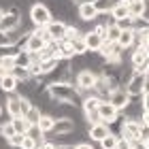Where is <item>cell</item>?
<instances>
[{"label": "cell", "mask_w": 149, "mask_h": 149, "mask_svg": "<svg viewBox=\"0 0 149 149\" xmlns=\"http://www.w3.org/2000/svg\"><path fill=\"white\" fill-rule=\"evenodd\" d=\"M22 139H24V134L15 132L13 136H9V139H6V143H9V147H13V149H19V145H22Z\"/></svg>", "instance_id": "cell-35"}, {"label": "cell", "mask_w": 149, "mask_h": 149, "mask_svg": "<svg viewBox=\"0 0 149 149\" xmlns=\"http://www.w3.org/2000/svg\"><path fill=\"white\" fill-rule=\"evenodd\" d=\"M147 47H134V51L130 53V64H132V68H136V66L141 64H147Z\"/></svg>", "instance_id": "cell-16"}, {"label": "cell", "mask_w": 149, "mask_h": 149, "mask_svg": "<svg viewBox=\"0 0 149 149\" xmlns=\"http://www.w3.org/2000/svg\"><path fill=\"white\" fill-rule=\"evenodd\" d=\"M15 134V128H13V124H11V119L9 121H4V124H0V139H9V136H13Z\"/></svg>", "instance_id": "cell-29"}, {"label": "cell", "mask_w": 149, "mask_h": 149, "mask_svg": "<svg viewBox=\"0 0 149 149\" xmlns=\"http://www.w3.org/2000/svg\"><path fill=\"white\" fill-rule=\"evenodd\" d=\"M83 32L79 30V26H72V24H66V32H64V38L66 40H72V38H77L81 36Z\"/></svg>", "instance_id": "cell-30"}, {"label": "cell", "mask_w": 149, "mask_h": 149, "mask_svg": "<svg viewBox=\"0 0 149 149\" xmlns=\"http://www.w3.org/2000/svg\"><path fill=\"white\" fill-rule=\"evenodd\" d=\"M11 124H13V128H15V132H19V134H26V130H28V126H30L28 121H26L24 115H19V117H13Z\"/></svg>", "instance_id": "cell-26"}, {"label": "cell", "mask_w": 149, "mask_h": 149, "mask_svg": "<svg viewBox=\"0 0 149 149\" xmlns=\"http://www.w3.org/2000/svg\"><path fill=\"white\" fill-rule=\"evenodd\" d=\"M13 74H15V79H17V81H26V79H30V77H32L28 68H17V66L13 68Z\"/></svg>", "instance_id": "cell-34"}, {"label": "cell", "mask_w": 149, "mask_h": 149, "mask_svg": "<svg viewBox=\"0 0 149 149\" xmlns=\"http://www.w3.org/2000/svg\"><path fill=\"white\" fill-rule=\"evenodd\" d=\"M22 26V11H19V6H11L9 11L4 13V17L0 19V30L2 32H11Z\"/></svg>", "instance_id": "cell-6"}, {"label": "cell", "mask_w": 149, "mask_h": 149, "mask_svg": "<svg viewBox=\"0 0 149 149\" xmlns=\"http://www.w3.org/2000/svg\"><path fill=\"white\" fill-rule=\"evenodd\" d=\"M128 13H130V17H141L147 13V2L143 0H132L130 4H128Z\"/></svg>", "instance_id": "cell-20"}, {"label": "cell", "mask_w": 149, "mask_h": 149, "mask_svg": "<svg viewBox=\"0 0 149 149\" xmlns=\"http://www.w3.org/2000/svg\"><path fill=\"white\" fill-rule=\"evenodd\" d=\"M109 15L115 19V22H117V19H126V17H130V13H128V4H121V2H117L111 9V13Z\"/></svg>", "instance_id": "cell-21"}, {"label": "cell", "mask_w": 149, "mask_h": 149, "mask_svg": "<svg viewBox=\"0 0 149 149\" xmlns=\"http://www.w3.org/2000/svg\"><path fill=\"white\" fill-rule=\"evenodd\" d=\"M49 40H62L64 32H66V22H60V19H51L47 26H43Z\"/></svg>", "instance_id": "cell-11"}, {"label": "cell", "mask_w": 149, "mask_h": 149, "mask_svg": "<svg viewBox=\"0 0 149 149\" xmlns=\"http://www.w3.org/2000/svg\"><path fill=\"white\" fill-rule=\"evenodd\" d=\"M130 149H149V145H147V141H132Z\"/></svg>", "instance_id": "cell-37"}, {"label": "cell", "mask_w": 149, "mask_h": 149, "mask_svg": "<svg viewBox=\"0 0 149 149\" xmlns=\"http://www.w3.org/2000/svg\"><path fill=\"white\" fill-rule=\"evenodd\" d=\"M4 13H6V11L2 9V6H0V19H2V17H4Z\"/></svg>", "instance_id": "cell-42"}, {"label": "cell", "mask_w": 149, "mask_h": 149, "mask_svg": "<svg viewBox=\"0 0 149 149\" xmlns=\"http://www.w3.org/2000/svg\"><path fill=\"white\" fill-rule=\"evenodd\" d=\"M6 104H4V111L6 115L13 119V117H19V115H24L26 111L30 109V104H32V100L30 98H26V96H19V94H6Z\"/></svg>", "instance_id": "cell-3"}, {"label": "cell", "mask_w": 149, "mask_h": 149, "mask_svg": "<svg viewBox=\"0 0 149 149\" xmlns=\"http://www.w3.org/2000/svg\"><path fill=\"white\" fill-rule=\"evenodd\" d=\"M17 51H19V45H11V43L0 45V60L2 58H15Z\"/></svg>", "instance_id": "cell-24"}, {"label": "cell", "mask_w": 149, "mask_h": 149, "mask_svg": "<svg viewBox=\"0 0 149 149\" xmlns=\"http://www.w3.org/2000/svg\"><path fill=\"white\" fill-rule=\"evenodd\" d=\"M111 132V128L104 124V121H98V124H92L90 130H87V134H90V141H96V143H100L107 134Z\"/></svg>", "instance_id": "cell-13"}, {"label": "cell", "mask_w": 149, "mask_h": 149, "mask_svg": "<svg viewBox=\"0 0 149 149\" xmlns=\"http://www.w3.org/2000/svg\"><path fill=\"white\" fill-rule=\"evenodd\" d=\"M77 13H79V19H81V22H96V19H98V11L94 9V4L90 2V0L79 2Z\"/></svg>", "instance_id": "cell-12"}, {"label": "cell", "mask_w": 149, "mask_h": 149, "mask_svg": "<svg viewBox=\"0 0 149 149\" xmlns=\"http://www.w3.org/2000/svg\"><path fill=\"white\" fill-rule=\"evenodd\" d=\"M115 43H117L121 49H130V47L134 45V30H121Z\"/></svg>", "instance_id": "cell-18"}, {"label": "cell", "mask_w": 149, "mask_h": 149, "mask_svg": "<svg viewBox=\"0 0 149 149\" xmlns=\"http://www.w3.org/2000/svg\"><path fill=\"white\" fill-rule=\"evenodd\" d=\"M147 13L141 17H132V30H147Z\"/></svg>", "instance_id": "cell-32"}, {"label": "cell", "mask_w": 149, "mask_h": 149, "mask_svg": "<svg viewBox=\"0 0 149 149\" xmlns=\"http://www.w3.org/2000/svg\"><path fill=\"white\" fill-rule=\"evenodd\" d=\"M4 43H9V40H6V32L0 30V45H4Z\"/></svg>", "instance_id": "cell-40"}, {"label": "cell", "mask_w": 149, "mask_h": 149, "mask_svg": "<svg viewBox=\"0 0 149 149\" xmlns=\"http://www.w3.org/2000/svg\"><path fill=\"white\" fill-rule=\"evenodd\" d=\"M40 113H43V111L38 109V104H30V109L24 113V117H26V121H28V124H36L38 117H40Z\"/></svg>", "instance_id": "cell-23"}, {"label": "cell", "mask_w": 149, "mask_h": 149, "mask_svg": "<svg viewBox=\"0 0 149 149\" xmlns=\"http://www.w3.org/2000/svg\"><path fill=\"white\" fill-rule=\"evenodd\" d=\"M53 147H56V143H53V141H47V139H43L36 145V149H53Z\"/></svg>", "instance_id": "cell-36"}, {"label": "cell", "mask_w": 149, "mask_h": 149, "mask_svg": "<svg viewBox=\"0 0 149 149\" xmlns=\"http://www.w3.org/2000/svg\"><path fill=\"white\" fill-rule=\"evenodd\" d=\"M94 4V9L98 11V15H109L111 9L117 4V0H90Z\"/></svg>", "instance_id": "cell-17"}, {"label": "cell", "mask_w": 149, "mask_h": 149, "mask_svg": "<svg viewBox=\"0 0 149 149\" xmlns=\"http://www.w3.org/2000/svg\"><path fill=\"white\" fill-rule=\"evenodd\" d=\"M53 121H56V117H53L51 113H40V117H38V121H36V126L40 128V132L49 134V132H51V128H53Z\"/></svg>", "instance_id": "cell-19"}, {"label": "cell", "mask_w": 149, "mask_h": 149, "mask_svg": "<svg viewBox=\"0 0 149 149\" xmlns=\"http://www.w3.org/2000/svg\"><path fill=\"white\" fill-rule=\"evenodd\" d=\"M124 90L128 92L130 98H139L141 92L147 90V74H139V72L132 70L130 74H128L126 83H124Z\"/></svg>", "instance_id": "cell-5"}, {"label": "cell", "mask_w": 149, "mask_h": 149, "mask_svg": "<svg viewBox=\"0 0 149 149\" xmlns=\"http://www.w3.org/2000/svg\"><path fill=\"white\" fill-rule=\"evenodd\" d=\"M115 145H117V134H113V132H109L100 141V149H115Z\"/></svg>", "instance_id": "cell-27"}, {"label": "cell", "mask_w": 149, "mask_h": 149, "mask_svg": "<svg viewBox=\"0 0 149 149\" xmlns=\"http://www.w3.org/2000/svg\"><path fill=\"white\" fill-rule=\"evenodd\" d=\"M17 83H19V81L15 79V74H13V72L4 74V77L0 79V92H2V94H15Z\"/></svg>", "instance_id": "cell-15"}, {"label": "cell", "mask_w": 149, "mask_h": 149, "mask_svg": "<svg viewBox=\"0 0 149 149\" xmlns=\"http://www.w3.org/2000/svg\"><path fill=\"white\" fill-rule=\"evenodd\" d=\"M119 136H126L128 141H149V128L141 126L136 119H124L119 128Z\"/></svg>", "instance_id": "cell-2"}, {"label": "cell", "mask_w": 149, "mask_h": 149, "mask_svg": "<svg viewBox=\"0 0 149 149\" xmlns=\"http://www.w3.org/2000/svg\"><path fill=\"white\" fill-rule=\"evenodd\" d=\"M74 149H94L90 143H77V145H74Z\"/></svg>", "instance_id": "cell-39"}, {"label": "cell", "mask_w": 149, "mask_h": 149, "mask_svg": "<svg viewBox=\"0 0 149 149\" xmlns=\"http://www.w3.org/2000/svg\"><path fill=\"white\" fill-rule=\"evenodd\" d=\"M119 28L115 24H111V26H107V32H104V40H111V43H115L117 40V36H119Z\"/></svg>", "instance_id": "cell-31"}, {"label": "cell", "mask_w": 149, "mask_h": 149, "mask_svg": "<svg viewBox=\"0 0 149 149\" xmlns=\"http://www.w3.org/2000/svg\"><path fill=\"white\" fill-rule=\"evenodd\" d=\"M36 141L32 139V136H28V134H24V139H22V145H19V149H36Z\"/></svg>", "instance_id": "cell-33"}, {"label": "cell", "mask_w": 149, "mask_h": 149, "mask_svg": "<svg viewBox=\"0 0 149 149\" xmlns=\"http://www.w3.org/2000/svg\"><path fill=\"white\" fill-rule=\"evenodd\" d=\"M74 130H77V126H74L72 117H56L49 134H53L56 139H60V136H68V134H72Z\"/></svg>", "instance_id": "cell-7"}, {"label": "cell", "mask_w": 149, "mask_h": 149, "mask_svg": "<svg viewBox=\"0 0 149 149\" xmlns=\"http://www.w3.org/2000/svg\"><path fill=\"white\" fill-rule=\"evenodd\" d=\"M26 134H28V136H32L36 141V143H40V141L45 139V132H40V128L36 126V124H30L28 126V130H26Z\"/></svg>", "instance_id": "cell-28"}, {"label": "cell", "mask_w": 149, "mask_h": 149, "mask_svg": "<svg viewBox=\"0 0 149 149\" xmlns=\"http://www.w3.org/2000/svg\"><path fill=\"white\" fill-rule=\"evenodd\" d=\"M13 62H15L17 68H28L30 66V56H28V51L26 49H19L15 53V58H13Z\"/></svg>", "instance_id": "cell-22"}, {"label": "cell", "mask_w": 149, "mask_h": 149, "mask_svg": "<svg viewBox=\"0 0 149 149\" xmlns=\"http://www.w3.org/2000/svg\"><path fill=\"white\" fill-rule=\"evenodd\" d=\"M70 45H72V51H74V56H83V53L87 51V47H85V40H83V34L77 36V38H72L70 40Z\"/></svg>", "instance_id": "cell-25"}, {"label": "cell", "mask_w": 149, "mask_h": 149, "mask_svg": "<svg viewBox=\"0 0 149 149\" xmlns=\"http://www.w3.org/2000/svg\"><path fill=\"white\" fill-rule=\"evenodd\" d=\"M53 19V13L47 4L43 2H34L30 6V24L34 26V28H43V26H47Z\"/></svg>", "instance_id": "cell-4"}, {"label": "cell", "mask_w": 149, "mask_h": 149, "mask_svg": "<svg viewBox=\"0 0 149 149\" xmlns=\"http://www.w3.org/2000/svg\"><path fill=\"white\" fill-rule=\"evenodd\" d=\"M9 72H11L9 68H4V66H2V64H0V79H2V77H4V74H9Z\"/></svg>", "instance_id": "cell-41"}, {"label": "cell", "mask_w": 149, "mask_h": 149, "mask_svg": "<svg viewBox=\"0 0 149 149\" xmlns=\"http://www.w3.org/2000/svg\"><path fill=\"white\" fill-rule=\"evenodd\" d=\"M53 149H74V145L72 143H56Z\"/></svg>", "instance_id": "cell-38"}, {"label": "cell", "mask_w": 149, "mask_h": 149, "mask_svg": "<svg viewBox=\"0 0 149 149\" xmlns=\"http://www.w3.org/2000/svg\"><path fill=\"white\" fill-rule=\"evenodd\" d=\"M2 113H4V107H2V104H0V117H2Z\"/></svg>", "instance_id": "cell-43"}, {"label": "cell", "mask_w": 149, "mask_h": 149, "mask_svg": "<svg viewBox=\"0 0 149 149\" xmlns=\"http://www.w3.org/2000/svg\"><path fill=\"white\" fill-rule=\"evenodd\" d=\"M109 102H111L119 113L128 107V102H130V96H128V92L124 90V85L117 87V90H113V92L109 94Z\"/></svg>", "instance_id": "cell-10"}, {"label": "cell", "mask_w": 149, "mask_h": 149, "mask_svg": "<svg viewBox=\"0 0 149 149\" xmlns=\"http://www.w3.org/2000/svg\"><path fill=\"white\" fill-rule=\"evenodd\" d=\"M45 96L49 100H53V102H66V104H72V107H79L81 100H83L72 81L70 83H47Z\"/></svg>", "instance_id": "cell-1"}, {"label": "cell", "mask_w": 149, "mask_h": 149, "mask_svg": "<svg viewBox=\"0 0 149 149\" xmlns=\"http://www.w3.org/2000/svg\"><path fill=\"white\" fill-rule=\"evenodd\" d=\"M96 79H98V72H94L90 68H83L74 74V85H77V90H94Z\"/></svg>", "instance_id": "cell-8"}, {"label": "cell", "mask_w": 149, "mask_h": 149, "mask_svg": "<svg viewBox=\"0 0 149 149\" xmlns=\"http://www.w3.org/2000/svg\"><path fill=\"white\" fill-rule=\"evenodd\" d=\"M83 40H85V47H87V51H98L104 38L100 36V34H96L94 30H90V32H83Z\"/></svg>", "instance_id": "cell-14"}, {"label": "cell", "mask_w": 149, "mask_h": 149, "mask_svg": "<svg viewBox=\"0 0 149 149\" xmlns=\"http://www.w3.org/2000/svg\"><path fill=\"white\" fill-rule=\"evenodd\" d=\"M98 115H100V121H104L107 126H111L115 119L119 117V111L109 102V100H100L98 104Z\"/></svg>", "instance_id": "cell-9"}]
</instances>
